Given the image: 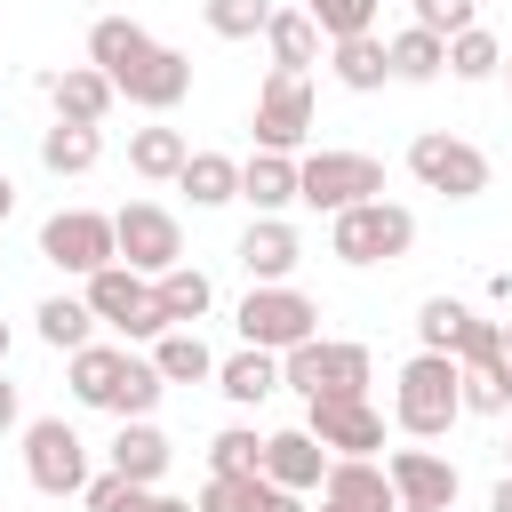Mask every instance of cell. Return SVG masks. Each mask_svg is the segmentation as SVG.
Instances as JSON below:
<instances>
[{"mask_svg": "<svg viewBox=\"0 0 512 512\" xmlns=\"http://www.w3.org/2000/svg\"><path fill=\"white\" fill-rule=\"evenodd\" d=\"M184 160H192V144H184V128H168V120H152V128L128 136V168H136L144 184H176Z\"/></svg>", "mask_w": 512, "mask_h": 512, "instance_id": "obj_27", "label": "cell"}, {"mask_svg": "<svg viewBox=\"0 0 512 512\" xmlns=\"http://www.w3.org/2000/svg\"><path fill=\"white\" fill-rule=\"evenodd\" d=\"M264 496H272L264 472H208V488H200L192 512H264Z\"/></svg>", "mask_w": 512, "mask_h": 512, "instance_id": "obj_33", "label": "cell"}, {"mask_svg": "<svg viewBox=\"0 0 512 512\" xmlns=\"http://www.w3.org/2000/svg\"><path fill=\"white\" fill-rule=\"evenodd\" d=\"M232 256H240V272H248V280H288V272L304 264V240H296V224H288V216H256V224L240 232V248H232Z\"/></svg>", "mask_w": 512, "mask_h": 512, "instance_id": "obj_18", "label": "cell"}, {"mask_svg": "<svg viewBox=\"0 0 512 512\" xmlns=\"http://www.w3.org/2000/svg\"><path fill=\"white\" fill-rule=\"evenodd\" d=\"M176 192L192 208H224V200H240V160L232 152H192L184 176H176Z\"/></svg>", "mask_w": 512, "mask_h": 512, "instance_id": "obj_28", "label": "cell"}, {"mask_svg": "<svg viewBox=\"0 0 512 512\" xmlns=\"http://www.w3.org/2000/svg\"><path fill=\"white\" fill-rule=\"evenodd\" d=\"M312 24L328 40H352V32H376V0H312Z\"/></svg>", "mask_w": 512, "mask_h": 512, "instance_id": "obj_41", "label": "cell"}, {"mask_svg": "<svg viewBox=\"0 0 512 512\" xmlns=\"http://www.w3.org/2000/svg\"><path fill=\"white\" fill-rule=\"evenodd\" d=\"M320 24H312V8L304 0H288V8H272V24H264V48H272V64H288V72H312L320 64Z\"/></svg>", "mask_w": 512, "mask_h": 512, "instance_id": "obj_25", "label": "cell"}, {"mask_svg": "<svg viewBox=\"0 0 512 512\" xmlns=\"http://www.w3.org/2000/svg\"><path fill=\"white\" fill-rule=\"evenodd\" d=\"M328 464H336V456L312 440V424H296V432H264V480H272V488H296V496H304V488L328 480Z\"/></svg>", "mask_w": 512, "mask_h": 512, "instance_id": "obj_14", "label": "cell"}, {"mask_svg": "<svg viewBox=\"0 0 512 512\" xmlns=\"http://www.w3.org/2000/svg\"><path fill=\"white\" fill-rule=\"evenodd\" d=\"M40 96L56 104V120H88V128H104V112L120 104V88H112L96 64H64V72H48Z\"/></svg>", "mask_w": 512, "mask_h": 512, "instance_id": "obj_17", "label": "cell"}, {"mask_svg": "<svg viewBox=\"0 0 512 512\" xmlns=\"http://www.w3.org/2000/svg\"><path fill=\"white\" fill-rule=\"evenodd\" d=\"M504 360H512V320H504Z\"/></svg>", "mask_w": 512, "mask_h": 512, "instance_id": "obj_51", "label": "cell"}, {"mask_svg": "<svg viewBox=\"0 0 512 512\" xmlns=\"http://www.w3.org/2000/svg\"><path fill=\"white\" fill-rule=\"evenodd\" d=\"M80 504H88V512H152L160 488H144V480H128V472H96V480L80 488Z\"/></svg>", "mask_w": 512, "mask_h": 512, "instance_id": "obj_38", "label": "cell"}, {"mask_svg": "<svg viewBox=\"0 0 512 512\" xmlns=\"http://www.w3.org/2000/svg\"><path fill=\"white\" fill-rule=\"evenodd\" d=\"M240 200H248L256 216L296 208V152H248V160H240Z\"/></svg>", "mask_w": 512, "mask_h": 512, "instance_id": "obj_23", "label": "cell"}, {"mask_svg": "<svg viewBox=\"0 0 512 512\" xmlns=\"http://www.w3.org/2000/svg\"><path fill=\"white\" fill-rule=\"evenodd\" d=\"M120 368H128V344H80V352H64V384H72L80 408H112Z\"/></svg>", "mask_w": 512, "mask_h": 512, "instance_id": "obj_19", "label": "cell"}, {"mask_svg": "<svg viewBox=\"0 0 512 512\" xmlns=\"http://www.w3.org/2000/svg\"><path fill=\"white\" fill-rule=\"evenodd\" d=\"M112 88H120L128 104H144V112H176V104L192 96V56H184V48H152V56L128 64Z\"/></svg>", "mask_w": 512, "mask_h": 512, "instance_id": "obj_13", "label": "cell"}, {"mask_svg": "<svg viewBox=\"0 0 512 512\" xmlns=\"http://www.w3.org/2000/svg\"><path fill=\"white\" fill-rule=\"evenodd\" d=\"M448 72H456V80H496V72H504V40H496L488 24L456 32V40H448Z\"/></svg>", "mask_w": 512, "mask_h": 512, "instance_id": "obj_34", "label": "cell"}, {"mask_svg": "<svg viewBox=\"0 0 512 512\" xmlns=\"http://www.w3.org/2000/svg\"><path fill=\"white\" fill-rule=\"evenodd\" d=\"M504 472H512V432H504Z\"/></svg>", "mask_w": 512, "mask_h": 512, "instance_id": "obj_50", "label": "cell"}, {"mask_svg": "<svg viewBox=\"0 0 512 512\" xmlns=\"http://www.w3.org/2000/svg\"><path fill=\"white\" fill-rule=\"evenodd\" d=\"M8 424H16V384L0 376V432H8Z\"/></svg>", "mask_w": 512, "mask_h": 512, "instance_id": "obj_46", "label": "cell"}, {"mask_svg": "<svg viewBox=\"0 0 512 512\" xmlns=\"http://www.w3.org/2000/svg\"><path fill=\"white\" fill-rule=\"evenodd\" d=\"M416 24H424V32H440V40H456V32H472V24H480V0H416Z\"/></svg>", "mask_w": 512, "mask_h": 512, "instance_id": "obj_43", "label": "cell"}, {"mask_svg": "<svg viewBox=\"0 0 512 512\" xmlns=\"http://www.w3.org/2000/svg\"><path fill=\"white\" fill-rule=\"evenodd\" d=\"M408 176L440 200H480L488 192V152L472 136H448V128H424L408 136Z\"/></svg>", "mask_w": 512, "mask_h": 512, "instance_id": "obj_7", "label": "cell"}, {"mask_svg": "<svg viewBox=\"0 0 512 512\" xmlns=\"http://www.w3.org/2000/svg\"><path fill=\"white\" fill-rule=\"evenodd\" d=\"M248 128H256V152H304V136H312V72L272 64L264 88H256Z\"/></svg>", "mask_w": 512, "mask_h": 512, "instance_id": "obj_8", "label": "cell"}, {"mask_svg": "<svg viewBox=\"0 0 512 512\" xmlns=\"http://www.w3.org/2000/svg\"><path fill=\"white\" fill-rule=\"evenodd\" d=\"M0 368H8V320H0Z\"/></svg>", "mask_w": 512, "mask_h": 512, "instance_id": "obj_49", "label": "cell"}, {"mask_svg": "<svg viewBox=\"0 0 512 512\" xmlns=\"http://www.w3.org/2000/svg\"><path fill=\"white\" fill-rule=\"evenodd\" d=\"M168 432L152 424V416H120V432H112V472H128V480H144V488H160V472H168Z\"/></svg>", "mask_w": 512, "mask_h": 512, "instance_id": "obj_20", "label": "cell"}, {"mask_svg": "<svg viewBox=\"0 0 512 512\" xmlns=\"http://www.w3.org/2000/svg\"><path fill=\"white\" fill-rule=\"evenodd\" d=\"M320 512H344V504H328V496H320Z\"/></svg>", "mask_w": 512, "mask_h": 512, "instance_id": "obj_52", "label": "cell"}, {"mask_svg": "<svg viewBox=\"0 0 512 512\" xmlns=\"http://www.w3.org/2000/svg\"><path fill=\"white\" fill-rule=\"evenodd\" d=\"M320 496L344 504V512H400V488H392V472L376 456H336L328 480H320Z\"/></svg>", "mask_w": 512, "mask_h": 512, "instance_id": "obj_16", "label": "cell"}, {"mask_svg": "<svg viewBox=\"0 0 512 512\" xmlns=\"http://www.w3.org/2000/svg\"><path fill=\"white\" fill-rule=\"evenodd\" d=\"M96 160H104V128H88V120L40 128V168H48V176H88Z\"/></svg>", "mask_w": 512, "mask_h": 512, "instance_id": "obj_26", "label": "cell"}, {"mask_svg": "<svg viewBox=\"0 0 512 512\" xmlns=\"http://www.w3.org/2000/svg\"><path fill=\"white\" fill-rule=\"evenodd\" d=\"M304 424H312V440L328 456H376L384 448V408L368 392H352V400H304Z\"/></svg>", "mask_w": 512, "mask_h": 512, "instance_id": "obj_12", "label": "cell"}, {"mask_svg": "<svg viewBox=\"0 0 512 512\" xmlns=\"http://www.w3.org/2000/svg\"><path fill=\"white\" fill-rule=\"evenodd\" d=\"M152 48H160V40H152L136 16H96V24H88V64H96L104 80H120L128 64H144Z\"/></svg>", "mask_w": 512, "mask_h": 512, "instance_id": "obj_21", "label": "cell"}, {"mask_svg": "<svg viewBox=\"0 0 512 512\" xmlns=\"http://www.w3.org/2000/svg\"><path fill=\"white\" fill-rule=\"evenodd\" d=\"M160 392H168V376H160L152 360H136V352H128L120 392H112V408H104V416H152V408H160Z\"/></svg>", "mask_w": 512, "mask_h": 512, "instance_id": "obj_36", "label": "cell"}, {"mask_svg": "<svg viewBox=\"0 0 512 512\" xmlns=\"http://www.w3.org/2000/svg\"><path fill=\"white\" fill-rule=\"evenodd\" d=\"M488 512H512V472H504V480L488 488Z\"/></svg>", "mask_w": 512, "mask_h": 512, "instance_id": "obj_45", "label": "cell"}, {"mask_svg": "<svg viewBox=\"0 0 512 512\" xmlns=\"http://www.w3.org/2000/svg\"><path fill=\"white\" fill-rule=\"evenodd\" d=\"M384 48H392V80H408V88H424V80H440V72H448V40H440V32H424V24L392 32Z\"/></svg>", "mask_w": 512, "mask_h": 512, "instance_id": "obj_29", "label": "cell"}, {"mask_svg": "<svg viewBox=\"0 0 512 512\" xmlns=\"http://www.w3.org/2000/svg\"><path fill=\"white\" fill-rule=\"evenodd\" d=\"M152 288H160V312H168V328H200V320H208V304H216L208 272H192V264H168Z\"/></svg>", "mask_w": 512, "mask_h": 512, "instance_id": "obj_30", "label": "cell"}, {"mask_svg": "<svg viewBox=\"0 0 512 512\" xmlns=\"http://www.w3.org/2000/svg\"><path fill=\"white\" fill-rule=\"evenodd\" d=\"M264 512H304V496H296V488H272V496H264Z\"/></svg>", "mask_w": 512, "mask_h": 512, "instance_id": "obj_44", "label": "cell"}, {"mask_svg": "<svg viewBox=\"0 0 512 512\" xmlns=\"http://www.w3.org/2000/svg\"><path fill=\"white\" fill-rule=\"evenodd\" d=\"M464 416V368L456 352H408L392 376V424L408 440H448Z\"/></svg>", "mask_w": 512, "mask_h": 512, "instance_id": "obj_1", "label": "cell"}, {"mask_svg": "<svg viewBox=\"0 0 512 512\" xmlns=\"http://www.w3.org/2000/svg\"><path fill=\"white\" fill-rule=\"evenodd\" d=\"M384 472H392L400 504H424V512H448V504H456V488H464V480H456V464H448L440 448H400Z\"/></svg>", "mask_w": 512, "mask_h": 512, "instance_id": "obj_15", "label": "cell"}, {"mask_svg": "<svg viewBox=\"0 0 512 512\" xmlns=\"http://www.w3.org/2000/svg\"><path fill=\"white\" fill-rule=\"evenodd\" d=\"M8 216H16V184L0 176V224H8Z\"/></svg>", "mask_w": 512, "mask_h": 512, "instance_id": "obj_47", "label": "cell"}, {"mask_svg": "<svg viewBox=\"0 0 512 512\" xmlns=\"http://www.w3.org/2000/svg\"><path fill=\"white\" fill-rule=\"evenodd\" d=\"M464 320H472V304H456V296H424V304H416V352H456Z\"/></svg>", "mask_w": 512, "mask_h": 512, "instance_id": "obj_35", "label": "cell"}, {"mask_svg": "<svg viewBox=\"0 0 512 512\" xmlns=\"http://www.w3.org/2000/svg\"><path fill=\"white\" fill-rule=\"evenodd\" d=\"M328 72H336V88H352V96H376V88L392 80V48H384L376 32L328 40Z\"/></svg>", "mask_w": 512, "mask_h": 512, "instance_id": "obj_22", "label": "cell"}, {"mask_svg": "<svg viewBox=\"0 0 512 512\" xmlns=\"http://www.w3.org/2000/svg\"><path fill=\"white\" fill-rule=\"evenodd\" d=\"M480 360H504V320H464V336H456V368H480Z\"/></svg>", "mask_w": 512, "mask_h": 512, "instance_id": "obj_42", "label": "cell"}, {"mask_svg": "<svg viewBox=\"0 0 512 512\" xmlns=\"http://www.w3.org/2000/svg\"><path fill=\"white\" fill-rule=\"evenodd\" d=\"M304 8H312V0H304Z\"/></svg>", "mask_w": 512, "mask_h": 512, "instance_id": "obj_55", "label": "cell"}, {"mask_svg": "<svg viewBox=\"0 0 512 512\" xmlns=\"http://www.w3.org/2000/svg\"><path fill=\"white\" fill-rule=\"evenodd\" d=\"M504 408H512V360L464 368V416H504Z\"/></svg>", "mask_w": 512, "mask_h": 512, "instance_id": "obj_37", "label": "cell"}, {"mask_svg": "<svg viewBox=\"0 0 512 512\" xmlns=\"http://www.w3.org/2000/svg\"><path fill=\"white\" fill-rule=\"evenodd\" d=\"M400 512H424V504H400Z\"/></svg>", "mask_w": 512, "mask_h": 512, "instance_id": "obj_54", "label": "cell"}, {"mask_svg": "<svg viewBox=\"0 0 512 512\" xmlns=\"http://www.w3.org/2000/svg\"><path fill=\"white\" fill-rule=\"evenodd\" d=\"M32 320H40V344H48V352H80V344H96V312H88V296H48Z\"/></svg>", "mask_w": 512, "mask_h": 512, "instance_id": "obj_31", "label": "cell"}, {"mask_svg": "<svg viewBox=\"0 0 512 512\" xmlns=\"http://www.w3.org/2000/svg\"><path fill=\"white\" fill-rule=\"evenodd\" d=\"M216 392H224L232 408H256V400H272V392H280V352H264V344H240L232 360H216Z\"/></svg>", "mask_w": 512, "mask_h": 512, "instance_id": "obj_24", "label": "cell"}, {"mask_svg": "<svg viewBox=\"0 0 512 512\" xmlns=\"http://www.w3.org/2000/svg\"><path fill=\"white\" fill-rule=\"evenodd\" d=\"M152 368H160L168 384H208V376H216V352L200 344V328H168V336L152 344Z\"/></svg>", "mask_w": 512, "mask_h": 512, "instance_id": "obj_32", "label": "cell"}, {"mask_svg": "<svg viewBox=\"0 0 512 512\" xmlns=\"http://www.w3.org/2000/svg\"><path fill=\"white\" fill-rule=\"evenodd\" d=\"M112 232H120V264H136V272H168V264H184V224L160 208V200H128V208H112Z\"/></svg>", "mask_w": 512, "mask_h": 512, "instance_id": "obj_11", "label": "cell"}, {"mask_svg": "<svg viewBox=\"0 0 512 512\" xmlns=\"http://www.w3.org/2000/svg\"><path fill=\"white\" fill-rule=\"evenodd\" d=\"M88 312H96L104 328L136 336V344H160V336H168L160 288H152V272H136V264H104V272H88Z\"/></svg>", "mask_w": 512, "mask_h": 512, "instance_id": "obj_6", "label": "cell"}, {"mask_svg": "<svg viewBox=\"0 0 512 512\" xmlns=\"http://www.w3.org/2000/svg\"><path fill=\"white\" fill-rule=\"evenodd\" d=\"M296 200L320 208V216L384 200V160L376 152H296Z\"/></svg>", "mask_w": 512, "mask_h": 512, "instance_id": "obj_4", "label": "cell"}, {"mask_svg": "<svg viewBox=\"0 0 512 512\" xmlns=\"http://www.w3.org/2000/svg\"><path fill=\"white\" fill-rule=\"evenodd\" d=\"M232 320H240V344H264V352H296L304 336H320V304L288 280H248Z\"/></svg>", "mask_w": 512, "mask_h": 512, "instance_id": "obj_5", "label": "cell"}, {"mask_svg": "<svg viewBox=\"0 0 512 512\" xmlns=\"http://www.w3.org/2000/svg\"><path fill=\"white\" fill-rule=\"evenodd\" d=\"M24 480L40 488V496H80L96 472H88V440L64 424V416H40V424H24Z\"/></svg>", "mask_w": 512, "mask_h": 512, "instance_id": "obj_10", "label": "cell"}, {"mask_svg": "<svg viewBox=\"0 0 512 512\" xmlns=\"http://www.w3.org/2000/svg\"><path fill=\"white\" fill-rule=\"evenodd\" d=\"M200 16H208L216 40H256L272 24V0H200Z\"/></svg>", "mask_w": 512, "mask_h": 512, "instance_id": "obj_40", "label": "cell"}, {"mask_svg": "<svg viewBox=\"0 0 512 512\" xmlns=\"http://www.w3.org/2000/svg\"><path fill=\"white\" fill-rule=\"evenodd\" d=\"M408 248H416V216H408L400 200H360V208L328 216V256L352 264V272H368V264H400Z\"/></svg>", "mask_w": 512, "mask_h": 512, "instance_id": "obj_2", "label": "cell"}, {"mask_svg": "<svg viewBox=\"0 0 512 512\" xmlns=\"http://www.w3.org/2000/svg\"><path fill=\"white\" fill-rule=\"evenodd\" d=\"M208 472H264V432L256 424H224L208 440Z\"/></svg>", "mask_w": 512, "mask_h": 512, "instance_id": "obj_39", "label": "cell"}, {"mask_svg": "<svg viewBox=\"0 0 512 512\" xmlns=\"http://www.w3.org/2000/svg\"><path fill=\"white\" fill-rule=\"evenodd\" d=\"M40 256H48L56 272L88 280V272L120 264V232H112V216H104V208H56V216L40 224Z\"/></svg>", "mask_w": 512, "mask_h": 512, "instance_id": "obj_9", "label": "cell"}, {"mask_svg": "<svg viewBox=\"0 0 512 512\" xmlns=\"http://www.w3.org/2000/svg\"><path fill=\"white\" fill-rule=\"evenodd\" d=\"M368 376H376V360L352 336H304L296 352H280V384H296L304 400H352V392H368Z\"/></svg>", "mask_w": 512, "mask_h": 512, "instance_id": "obj_3", "label": "cell"}, {"mask_svg": "<svg viewBox=\"0 0 512 512\" xmlns=\"http://www.w3.org/2000/svg\"><path fill=\"white\" fill-rule=\"evenodd\" d=\"M504 80H512V48H504Z\"/></svg>", "mask_w": 512, "mask_h": 512, "instance_id": "obj_53", "label": "cell"}, {"mask_svg": "<svg viewBox=\"0 0 512 512\" xmlns=\"http://www.w3.org/2000/svg\"><path fill=\"white\" fill-rule=\"evenodd\" d=\"M152 512H192V504H184V496H160V504H152Z\"/></svg>", "mask_w": 512, "mask_h": 512, "instance_id": "obj_48", "label": "cell"}]
</instances>
